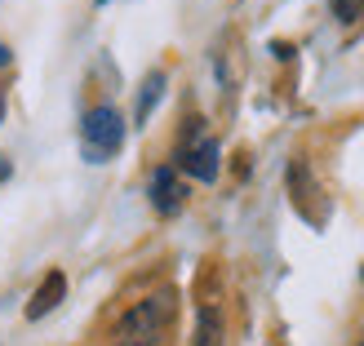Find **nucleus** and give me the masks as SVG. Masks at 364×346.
<instances>
[{
	"mask_svg": "<svg viewBox=\"0 0 364 346\" xmlns=\"http://www.w3.org/2000/svg\"><path fill=\"white\" fill-rule=\"evenodd\" d=\"M173 288H160V293L134 302L129 311L120 315V329H116V342H138V346H151L160 333H165V324L173 320Z\"/></svg>",
	"mask_w": 364,
	"mask_h": 346,
	"instance_id": "nucleus-1",
	"label": "nucleus"
},
{
	"mask_svg": "<svg viewBox=\"0 0 364 346\" xmlns=\"http://www.w3.org/2000/svg\"><path fill=\"white\" fill-rule=\"evenodd\" d=\"M120 147H124V116L112 102H98L80 124V156L89 165H107Z\"/></svg>",
	"mask_w": 364,
	"mask_h": 346,
	"instance_id": "nucleus-2",
	"label": "nucleus"
},
{
	"mask_svg": "<svg viewBox=\"0 0 364 346\" xmlns=\"http://www.w3.org/2000/svg\"><path fill=\"white\" fill-rule=\"evenodd\" d=\"M218 156H223V151H218V142H213V138L182 142V151H178V169H182V173H191L196 182H213L218 169H223V165H218Z\"/></svg>",
	"mask_w": 364,
	"mask_h": 346,
	"instance_id": "nucleus-3",
	"label": "nucleus"
},
{
	"mask_svg": "<svg viewBox=\"0 0 364 346\" xmlns=\"http://www.w3.org/2000/svg\"><path fill=\"white\" fill-rule=\"evenodd\" d=\"M182 200H187V187L178 182V169L173 165H160L151 173V205H156V213H165V217L178 213Z\"/></svg>",
	"mask_w": 364,
	"mask_h": 346,
	"instance_id": "nucleus-4",
	"label": "nucleus"
},
{
	"mask_svg": "<svg viewBox=\"0 0 364 346\" xmlns=\"http://www.w3.org/2000/svg\"><path fill=\"white\" fill-rule=\"evenodd\" d=\"M63 298H67V276L63 271H49V276L41 280V288L31 293V302H27V320H45Z\"/></svg>",
	"mask_w": 364,
	"mask_h": 346,
	"instance_id": "nucleus-5",
	"label": "nucleus"
},
{
	"mask_svg": "<svg viewBox=\"0 0 364 346\" xmlns=\"http://www.w3.org/2000/svg\"><path fill=\"white\" fill-rule=\"evenodd\" d=\"M160 98H165V71H147V80L138 85V107H134V124H138V129L151 120Z\"/></svg>",
	"mask_w": 364,
	"mask_h": 346,
	"instance_id": "nucleus-6",
	"label": "nucleus"
},
{
	"mask_svg": "<svg viewBox=\"0 0 364 346\" xmlns=\"http://www.w3.org/2000/svg\"><path fill=\"white\" fill-rule=\"evenodd\" d=\"M223 333H227V324H223V311H218L213 302H209V306H200L191 346H223Z\"/></svg>",
	"mask_w": 364,
	"mask_h": 346,
	"instance_id": "nucleus-7",
	"label": "nucleus"
},
{
	"mask_svg": "<svg viewBox=\"0 0 364 346\" xmlns=\"http://www.w3.org/2000/svg\"><path fill=\"white\" fill-rule=\"evenodd\" d=\"M329 5H333V13H338V23H351V18H355V0H329Z\"/></svg>",
	"mask_w": 364,
	"mask_h": 346,
	"instance_id": "nucleus-8",
	"label": "nucleus"
},
{
	"mask_svg": "<svg viewBox=\"0 0 364 346\" xmlns=\"http://www.w3.org/2000/svg\"><path fill=\"white\" fill-rule=\"evenodd\" d=\"M271 53H276V58H294V45H284V40H276V45H271Z\"/></svg>",
	"mask_w": 364,
	"mask_h": 346,
	"instance_id": "nucleus-9",
	"label": "nucleus"
},
{
	"mask_svg": "<svg viewBox=\"0 0 364 346\" xmlns=\"http://www.w3.org/2000/svg\"><path fill=\"white\" fill-rule=\"evenodd\" d=\"M9 63H14V53H9V45H5V40H0V71H5Z\"/></svg>",
	"mask_w": 364,
	"mask_h": 346,
	"instance_id": "nucleus-10",
	"label": "nucleus"
},
{
	"mask_svg": "<svg viewBox=\"0 0 364 346\" xmlns=\"http://www.w3.org/2000/svg\"><path fill=\"white\" fill-rule=\"evenodd\" d=\"M116 346H138V342H116Z\"/></svg>",
	"mask_w": 364,
	"mask_h": 346,
	"instance_id": "nucleus-11",
	"label": "nucleus"
},
{
	"mask_svg": "<svg viewBox=\"0 0 364 346\" xmlns=\"http://www.w3.org/2000/svg\"><path fill=\"white\" fill-rule=\"evenodd\" d=\"M360 280H364V266H360Z\"/></svg>",
	"mask_w": 364,
	"mask_h": 346,
	"instance_id": "nucleus-12",
	"label": "nucleus"
},
{
	"mask_svg": "<svg viewBox=\"0 0 364 346\" xmlns=\"http://www.w3.org/2000/svg\"><path fill=\"white\" fill-rule=\"evenodd\" d=\"M360 346H364V342H360Z\"/></svg>",
	"mask_w": 364,
	"mask_h": 346,
	"instance_id": "nucleus-13",
	"label": "nucleus"
}]
</instances>
